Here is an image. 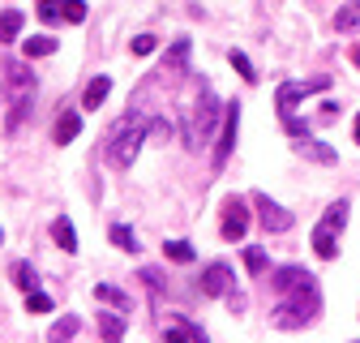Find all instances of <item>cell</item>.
<instances>
[{"mask_svg": "<svg viewBox=\"0 0 360 343\" xmlns=\"http://www.w3.org/2000/svg\"><path fill=\"white\" fill-rule=\"evenodd\" d=\"M270 287H275V296H279V313L270 318L279 330L304 326L313 313H318V305H322L318 283H313V275L300 271V266H279L275 275H270Z\"/></svg>", "mask_w": 360, "mask_h": 343, "instance_id": "obj_1", "label": "cell"}, {"mask_svg": "<svg viewBox=\"0 0 360 343\" xmlns=\"http://www.w3.org/2000/svg\"><path fill=\"white\" fill-rule=\"evenodd\" d=\"M223 120V103L214 99L210 82L198 77L193 82V99L185 103V124H180V134H185V146L189 150H202L206 138H214V124Z\"/></svg>", "mask_w": 360, "mask_h": 343, "instance_id": "obj_2", "label": "cell"}, {"mask_svg": "<svg viewBox=\"0 0 360 343\" xmlns=\"http://www.w3.org/2000/svg\"><path fill=\"white\" fill-rule=\"evenodd\" d=\"M146 134H150V120L133 116V112H129L124 120H116L112 134H108V163H112V167H133V159H138Z\"/></svg>", "mask_w": 360, "mask_h": 343, "instance_id": "obj_3", "label": "cell"}, {"mask_svg": "<svg viewBox=\"0 0 360 343\" xmlns=\"http://www.w3.org/2000/svg\"><path fill=\"white\" fill-rule=\"evenodd\" d=\"M326 86H330L326 73H322V77H309V82H283V86H279L275 103H279V116H283V124H288V134H292V138H304V134H309V124L296 120V103L309 99V95H318V91H326Z\"/></svg>", "mask_w": 360, "mask_h": 343, "instance_id": "obj_4", "label": "cell"}, {"mask_svg": "<svg viewBox=\"0 0 360 343\" xmlns=\"http://www.w3.org/2000/svg\"><path fill=\"white\" fill-rule=\"evenodd\" d=\"M343 224H347V202H335L326 214H322V224L313 228V253L322 257V262H330V257L339 253V232H343Z\"/></svg>", "mask_w": 360, "mask_h": 343, "instance_id": "obj_5", "label": "cell"}, {"mask_svg": "<svg viewBox=\"0 0 360 343\" xmlns=\"http://www.w3.org/2000/svg\"><path fill=\"white\" fill-rule=\"evenodd\" d=\"M236 134H240V103H223V120H219V134H214V172H223L232 146H236Z\"/></svg>", "mask_w": 360, "mask_h": 343, "instance_id": "obj_6", "label": "cell"}, {"mask_svg": "<svg viewBox=\"0 0 360 343\" xmlns=\"http://www.w3.org/2000/svg\"><path fill=\"white\" fill-rule=\"evenodd\" d=\"M0 69H5V99H9V103H18V99H30V95H34V73H30L22 60H5Z\"/></svg>", "mask_w": 360, "mask_h": 343, "instance_id": "obj_7", "label": "cell"}, {"mask_svg": "<svg viewBox=\"0 0 360 343\" xmlns=\"http://www.w3.org/2000/svg\"><path fill=\"white\" fill-rule=\"evenodd\" d=\"M219 232H223V240H245V232H249V206L240 198L223 202V224H219Z\"/></svg>", "mask_w": 360, "mask_h": 343, "instance_id": "obj_8", "label": "cell"}, {"mask_svg": "<svg viewBox=\"0 0 360 343\" xmlns=\"http://www.w3.org/2000/svg\"><path fill=\"white\" fill-rule=\"evenodd\" d=\"M253 206H257V219L266 232H288L292 228V210H283L279 202H270L266 193H253Z\"/></svg>", "mask_w": 360, "mask_h": 343, "instance_id": "obj_9", "label": "cell"}, {"mask_svg": "<svg viewBox=\"0 0 360 343\" xmlns=\"http://www.w3.org/2000/svg\"><path fill=\"white\" fill-rule=\"evenodd\" d=\"M198 287H202V296H228V292L236 287V275H232V266H228V262H210Z\"/></svg>", "mask_w": 360, "mask_h": 343, "instance_id": "obj_10", "label": "cell"}, {"mask_svg": "<svg viewBox=\"0 0 360 343\" xmlns=\"http://www.w3.org/2000/svg\"><path fill=\"white\" fill-rule=\"evenodd\" d=\"M292 146H296V155H304V159H313V163H322V167L339 163V155H335V150H330L326 142H318V138H309V134H304V138H296Z\"/></svg>", "mask_w": 360, "mask_h": 343, "instance_id": "obj_11", "label": "cell"}, {"mask_svg": "<svg viewBox=\"0 0 360 343\" xmlns=\"http://www.w3.org/2000/svg\"><path fill=\"white\" fill-rule=\"evenodd\" d=\"M163 335H167V343H172V339H193V343H206V330H202L198 322H185V318H176V313H167V318H163Z\"/></svg>", "mask_w": 360, "mask_h": 343, "instance_id": "obj_12", "label": "cell"}, {"mask_svg": "<svg viewBox=\"0 0 360 343\" xmlns=\"http://www.w3.org/2000/svg\"><path fill=\"white\" fill-rule=\"evenodd\" d=\"M189 52H193V43L189 39H176L172 48H167V56H163V73H189Z\"/></svg>", "mask_w": 360, "mask_h": 343, "instance_id": "obj_13", "label": "cell"}, {"mask_svg": "<svg viewBox=\"0 0 360 343\" xmlns=\"http://www.w3.org/2000/svg\"><path fill=\"white\" fill-rule=\"evenodd\" d=\"M77 134H82V116H77V112H60V116H56V129H52V142H56V146H69Z\"/></svg>", "mask_w": 360, "mask_h": 343, "instance_id": "obj_14", "label": "cell"}, {"mask_svg": "<svg viewBox=\"0 0 360 343\" xmlns=\"http://www.w3.org/2000/svg\"><path fill=\"white\" fill-rule=\"evenodd\" d=\"M108 95H112V77H103V73H99V77H90L86 95H82V108H86V112H99V103H103Z\"/></svg>", "mask_w": 360, "mask_h": 343, "instance_id": "obj_15", "label": "cell"}, {"mask_svg": "<svg viewBox=\"0 0 360 343\" xmlns=\"http://www.w3.org/2000/svg\"><path fill=\"white\" fill-rule=\"evenodd\" d=\"M56 52V39L52 34H30L26 43H22V56L26 60H39V56H52Z\"/></svg>", "mask_w": 360, "mask_h": 343, "instance_id": "obj_16", "label": "cell"}, {"mask_svg": "<svg viewBox=\"0 0 360 343\" xmlns=\"http://www.w3.org/2000/svg\"><path fill=\"white\" fill-rule=\"evenodd\" d=\"M52 240H56L65 253H77V232H73V224L65 219V214H60V219H52Z\"/></svg>", "mask_w": 360, "mask_h": 343, "instance_id": "obj_17", "label": "cell"}, {"mask_svg": "<svg viewBox=\"0 0 360 343\" xmlns=\"http://www.w3.org/2000/svg\"><path fill=\"white\" fill-rule=\"evenodd\" d=\"M95 300H99V305H112V309H129V296L120 292V287H108V283H95Z\"/></svg>", "mask_w": 360, "mask_h": 343, "instance_id": "obj_18", "label": "cell"}, {"mask_svg": "<svg viewBox=\"0 0 360 343\" xmlns=\"http://www.w3.org/2000/svg\"><path fill=\"white\" fill-rule=\"evenodd\" d=\"M163 257H172V262H180V266H189L193 257H198V249H193L189 240H167V245H163Z\"/></svg>", "mask_w": 360, "mask_h": 343, "instance_id": "obj_19", "label": "cell"}, {"mask_svg": "<svg viewBox=\"0 0 360 343\" xmlns=\"http://www.w3.org/2000/svg\"><path fill=\"white\" fill-rule=\"evenodd\" d=\"M22 13L18 9H5V13H0V43H9V39H18L22 34Z\"/></svg>", "mask_w": 360, "mask_h": 343, "instance_id": "obj_20", "label": "cell"}, {"mask_svg": "<svg viewBox=\"0 0 360 343\" xmlns=\"http://www.w3.org/2000/svg\"><path fill=\"white\" fill-rule=\"evenodd\" d=\"M99 335H103L108 343H116V339L124 335V318H120V309H116V313H99Z\"/></svg>", "mask_w": 360, "mask_h": 343, "instance_id": "obj_21", "label": "cell"}, {"mask_svg": "<svg viewBox=\"0 0 360 343\" xmlns=\"http://www.w3.org/2000/svg\"><path fill=\"white\" fill-rule=\"evenodd\" d=\"M9 275H13V283H18L22 292H34V287H39V275H34V266H30V262H13V271H9Z\"/></svg>", "mask_w": 360, "mask_h": 343, "instance_id": "obj_22", "label": "cell"}, {"mask_svg": "<svg viewBox=\"0 0 360 343\" xmlns=\"http://www.w3.org/2000/svg\"><path fill=\"white\" fill-rule=\"evenodd\" d=\"M112 245H116V249H124V253H138V249H142V240L133 236L124 224H112Z\"/></svg>", "mask_w": 360, "mask_h": 343, "instance_id": "obj_23", "label": "cell"}, {"mask_svg": "<svg viewBox=\"0 0 360 343\" xmlns=\"http://www.w3.org/2000/svg\"><path fill=\"white\" fill-rule=\"evenodd\" d=\"M77 330H82V322H77V318L69 313V318H60V322H56V326L48 330V339H52V343H65V339H73Z\"/></svg>", "mask_w": 360, "mask_h": 343, "instance_id": "obj_24", "label": "cell"}, {"mask_svg": "<svg viewBox=\"0 0 360 343\" xmlns=\"http://www.w3.org/2000/svg\"><path fill=\"white\" fill-rule=\"evenodd\" d=\"M26 309H30V313H52L56 305H52V296H48V292H39V287H34V292H26Z\"/></svg>", "mask_w": 360, "mask_h": 343, "instance_id": "obj_25", "label": "cell"}, {"mask_svg": "<svg viewBox=\"0 0 360 343\" xmlns=\"http://www.w3.org/2000/svg\"><path fill=\"white\" fill-rule=\"evenodd\" d=\"M60 5H65V0H43V5H39V22H43V26H56V22L65 18Z\"/></svg>", "mask_w": 360, "mask_h": 343, "instance_id": "obj_26", "label": "cell"}, {"mask_svg": "<svg viewBox=\"0 0 360 343\" xmlns=\"http://www.w3.org/2000/svg\"><path fill=\"white\" fill-rule=\"evenodd\" d=\"M245 266H249V275H266V249L262 245H249L245 249Z\"/></svg>", "mask_w": 360, "mask_h": 343, "instance_id": "obj_27", "label": "cell"}, {"mask_svg": "<svg viewBox=\"0 0 360 343\" xmlns=\"http://www.w3.org/2000/svg\"><path fill=\"white\" fill-rule=\"evenodd\" d=\"M356 22H360V0H352V5H347V9H339V18H335V26H339V30H352Z\"/></svg>", "mask_w": 360, "mask_h": 343, "instance_id": "obj_28", "label": "cell"}, {"mask_svg": "<svg viewBox=\"0 0 360 343\" xmlns=\"http://www.w3.org/2000/svg\"><path fill=\"white\" fill-rule=\"evenodd\" d=\"M232 69H236V73H240V77H245V82H249V86H253V82H257V69H253V65H249V56H245V52H232Z\"/></svg>", "mask_w": 360, "mask_h": 343, "instance_id": "obj_29", "label": "cell"}, {"mask_svg": "<svg viewBox=\"0 0 360 343\" xmlns=\"http://www.w3.org/2000/svg\"><path fill=\"white\" fill-rule=\"evenodd\" d=\"M60 9H65V22H69V26H82V22H86V5H82V0H65Z\"/></svg>", "mask_w": 360, "mask_h": 343, "instance_id": "obj_30", "label": "cell"}, {"mask_svg": "<svg viewBox=\"0 0 360 343\" xmlns=\"http://www.w3.org/2000/svg\"><path fill=\"white\" fill-rule=\"evenodd\" d=\"M129 52H133V56H150V52H155V34H138V39L129 43Z\"/></svg>", "mask_w": 360, "mask_h": 343, "instance_id": "obj_31", "label": "cell"}, {"mask_svg": "<svg viewBox=\"0 0 360 343\" xmlns=\"http://www.w3.org/2000/svg\"><path fill=\"white\" fill-rule=\"evenodd\" d=\"M228 305H232V313H245V305H249V300H245V292H228Z\"/></svg>", "mask_w": 360, "mask_h": 343, "instance_id": "obj_32", "label": "cell"}, {"mask_svg": "<svg viewBox=\"0 0 360 343\" xmlns=\"http://www.w3.org/2000/svg\"><path fill=\"white\" fill-rule=\"evenodd\" d=\"M352 65L360 69V43H356V48H352Z\"/></svg>", "mask_w": 360, "mask_h": 343, "instance_id": "obj_33", "label": "cell"}, {"mask_svg": "<svg viewBox=\"0 0 360 343\" xmlns=\"http://www.w3.org/2000/svg\"><path fill=\"white\" fill-rule=\"evenodd\" d=\"M356 146H360V116H356Z\"/></svg>", "mask_w": 360, "mask_h": 343, "instance_id": "obj_34", "label": "cell"}, {"mask_svg": "<svg viewBox=\"0 0 360 343\" xmlns=\"http://www.w3.org/2000/svg\"><path fill=\"white\" fill-rule=\"evenodd\" d=\"M0 240H5V228H0Z\"/></svg>", "mask_w": 360, "mask_h": 343, "instance_id": "obj_35", "label": "cell"}]
</instances>
